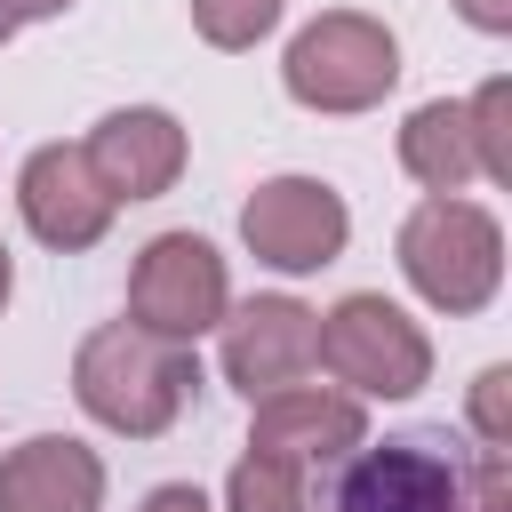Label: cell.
I'll list each match as a JSON object with an SVG mask.
<instances>
[{
    "label": "cell",
    "instance_id": "obj_1",
    "mask_svg": "<svg viewBox=\"0 0 512 512\" xmlns=\"http://www.w3.org/2000/svg\"><path fill=\"white\" fill-rule=\"evenodd\" d=\"M504 472V448H456L448 432H392L360 440L328 464L320 512H480L488 480Z\"/></svg>",
    "mask_w": 512,
    "mask_h": 512
},
{
    "label": "cell",
    "instance_id": "obj_2",
    "mask_svg": "<svg viewBox=\"0 0 512 512\" xmlns=\"http://www.w3.org/2000/svg\"><path fill=\"white\" fill-rule=\"evenodd\" d=\"M192 384H200L192 344L152 336V328H136V320L96 328V336L80 344V360H72V392H80V408H88L96 424H112V432H136V440L168 432L176 408L192 400Z\"/></svg>",
    "mask_w": 512,
    "mask_h": 512
},
{
    "label": "cell",
    "instance_id": "obj_3",
    "mask_svg": "<svg viewBox=\"0 0 512 512\" xmlns=\"http://www.w3.org/2000/svg\"><path fill=\"white\" fill-rule=\"evenodd\" d=\"M400 272L416 280L424 304H440V312H480V304L496 296V280H504V232H496L488 208L432 192V200L400 224Z\"/></svg>",
    "mask_w": 512,
    "mask_h": 512
},
{
    "label": "cell",
    "instance_id": "obj_4",
    "mask_svg": "<svg viewBox=\"0 0 512 512\" xmlns=\"http://www.w3.org/2000/svg\"><path fill=\"white\" fill-rule=\"evenodd\" d=\"M392 80H400V48L376 16L336 8L288 40V96L312 112H368Z\"/></svg>",
    "mask_w": 512,
    "mask_h": 512
},
{
    "label": "cell",
    "instance_id": "obj_5",
    "mask_svg": "<svg viewBox=\"0 0 512 512\" xmlns=\"http://www.w3.org/2000/svg\"><path fill=\"white\" fill-rule=\"evenodd\" d=\"M320 360H328L336 384L384 392V400H400V392H416V384L432 376L424 328H416L400 304H384V296H344V304L320 320Z\"/></svg>",
    "mask_w": 512,
    "mask_h": 512
},
{
    "label": "cell",
    "instance_id": "obj_6",
    "mask_svg": "<svg viewBox=\"0 0 512 512\" xmlns=\"http://www.w3.org/2000/svg\"><path fill=\"white\" fill-rule=\"evenodd\" d=\"M128 312H136V328L192 344L200 328L224 320V256L192 232H160L128 272Z\"/></svg>",
    "mask_w": 512,
    "mask_h": 512
},
{
    "label": "cell",
    "instance_id": "obj_7",
    "mask_svg": "<svg viewBox=\"0 0 512 512\" xmlns=\"http://www.w3.org/2000/svg\"><path fill=\"white\" fill-rule=\"evenodd\" d=\"M240 232L264 264L280 272H320L336 248H344V200L312 176H272L256 184V200L240 208Z\"/></svg>",
    "mask_w": 512,
    "mask_h": 512
},
{
    "label": "cell",
    "instance_id": "obj_8",
    "mask_svg": "<svg viewBox=\"0 0 512 512\" xmlns=\"http://www.w3.org/2000/svg\"><path fill=\"white\" fill-rule=\"evenodd\" d=\"M320 360V320L296 304V296H256L224 320V376L264 400V392H288L304 368Z\"/></svg>",
    "mask_w": 512,
    "mask_h": 512
},
{
    "label": "cell",
    "instance_id": "obj_9",
    "mask_svg": "<svg viewBox=\"0 0 512 512\" xmlns=\"http://www.w3.org/2000/svg\"><path fill=\"white\" fill-rule=\"evenodd\" d=\"M16 200H24V224H32L48 248H88V240H104V224H112V208H120V200L104 192V176L88 168L80 144H40V152L24 160Z\"/></svg>",
    "mask_w": 512,
    "mask_h": 512
},
{
    "label": "cell",
    "instance_id": "obj_10",
    "mask_svg": "<svg viewBox=\"0 0 512 512\" xmlns=\"http://www.w3.org/2000/svg\"><path fill=\"white\" fill-rule=\"evenodd\" d=\"M248 448L288 456L296 472L336 464L344 448H360V400H344V392H304V384L264 392V400H256V432H248Z\"/></svg>",
    "mask_w": 512,
    "mask_h": 512
},
{
    "label": "cell",
    "instance_id": "obj_11",
    "mask_svg": "<svg viewBox=\"0 0 512 512\" xmlns=\"http://www.w3.org/2000/svg\"><path fill=\"white\" fill-rule=\"evenodd\" d=\"M80 152H88V168L104 176L112 200H152V192H168L176 168H184V128H176L168 112H112V120H96V136H88Z\"/></svg>",
    "mask_w": 512,
    "mask_h": 512
},
{
    "label": "cell",
    "instance_id": "obj_12",
    "mask_svg": "<svg viewBox=\"0 0 512 512\" xmlns=\"http://www.w3.org/2000/svg\"><path fill=\"white\" fill-rule=\"evenodd\" d=\"M104 464L80 440H24L0 464V512H96Z\"/></svg>",
    "mask_w": 512,
    "mask_h": 512
},
{
    "label": "cell",
    "instance_id": "obj_13",
    "mask_svg": "<svg viewBox=\"0 0 512 512\" xmlns=\"http://www.w3.org/2000/svg\"><path fill=\"white\" fill-rule=\"evenodd\" d=\"M400 168H408L416 184H432V192H456V184L480 168L472 112H464V104H424V112H408V128H400Z\"/></svg>",
    "mask_w": 512,
    "mask_h": 512
},
{
    "label": "cell",
    "instance_id": "obj_14",
    "mask_svg": "<svg viewBox=\"0 0 512 512\" xmlns=\"http://www.w3.org/2000/svg\"><path fill=\"white\" fill-rule=\"evenodd\" d=\"M232 512H312V504H304V472H296L288 456L248 448L240 472H232Z\"/></svg>",
    "mask_w": 512,
    "mask_h": 512
},
{
    "label": "cell",
    "instance_id": "obj_15",
    "mask_svg": "<svg viewBox=\"0 0 512 512\" xmlns=\"http://www.w3.org/2000/svg\"><path fill=\"white\" fill-rule=\"evenodd\" d=\"M472 144H480V176L512 184V80H488L472 104Z\"/></svg>",
    "mask_w": 512,
    "mask_h": 512
},
{
    "label": "cell",
    "instance_id": "obj_16",
    "mask_svg": "<svg viewBox=\"0 0 512 512\" xmlns=\"http://www.w3.org/2000/svg\"><path fill=\"white\" fill-rule=\"evenodd\" d=\"M192 24H200V40H216V48H256V40L280 24V0H192Z\"/></svg>",
    "mask_w": 512,
    "mask_h": 512
},
{
    "label": "cell",
    "instance_id": "obj_17",
    "mask_svg": "<svg viewBox=\"0 0 512 512\" xmlns=\"http://www.w3.org/2000/svg\"><path fill=\"white\" fill-rule=\"evenodd\" d=\"M504 400H512V368H488V376H480V392H472V416H480V440H488V448H504V440H512Z\"/></svg>",
    "mask_w": 512,
    "mask_h": 512
},
{
    "label": "cell",
    "instance_id": "obj_18",
    "mask_svg": "<svg viewBox=\"0 0 512 512\" xmlns=\"http://www.w3.org/2000/svg\"><path fill=\"white\" fill-rule=\"evenodd\" d=\"M144 512H208V504H200V488H152Z\"/></svg>",
    "mask_w": 512,
    "mask_h": 512
},
{
    "label": "cell",
    "instance_id": "obj_19",
    "mask_svg": "<svg viewBox=\"0 0 512 512\" xmlns=\"http://www.w3.org/2000/svg\"><path fill=\"white\" fill-rule=\"evenodd\" d=\"M464 16H472L480 32H504V24H512V0H464Z\"/></svg>",
    "mask_w": 512,
    "mask_h": 512
},
{
    "label": "cell",
    "instance_id": "obj_20",
    "mask_svg": "<svg viewBox=\"0 0 512 512\" xmlns=\"http://www.w3.org/2000/svg\"><path fill=\"white\" fill-rule=\"evenodd\" d=\"M0 8H8V24H24V16H56L64 0H0Z\"/></svg>",
    "mask_w": 512,
    "mask_h": 512
},
{
    "label": "cell",
    "instance_id": "obj_21",
    "mask_svg": "<svg viewBox=\"0 0 512 512\" xmlns=\"http://www.w3.org/2000/svg\"><path fill=\"white\" fill-rule=\"evenodd\" d=\"M480 512H512V480H504V472L488 480V496H480Z\"/></svg>",
    "mask_w": 512,
    "mask_h": 512
},
{
    "label": "cell",
    "instance_id": "obj_22",
    "mask_svg": "<svg viewBox=\"0 0 512 512\" xmlns=\"http://www.w3.org/2000/svg\"><path fill=\"white\" fill-rule=\"evenodd\" d=\"M0 304H8V248H0Z\"/></svg>",
    "mask_w": 512,
    "mask_h": 512
},
{
    "label": "cell",
    "instance_id": "obj_23",
    "mask_svg": "<svg viewBox=\"0 0 512 512\" xmlns=\"http://www.w3.org/2000/svg\"><path fill=\"white\" fill-rule=\"evenodd\" d=\"M8 32H16V24H8V8H0V40H8Z\"/></svg>",
    "mask_w": 512,
    "mask_h": 512
}]
</instances>
